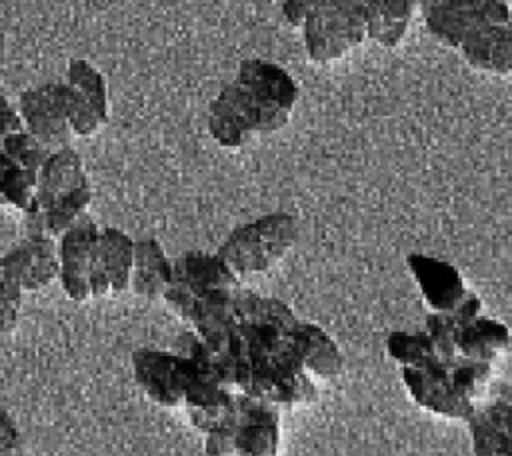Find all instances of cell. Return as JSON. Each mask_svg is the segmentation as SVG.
<instances>
[{
    "label": "cell",
    "instance_id": "obj_5",
    "mask_svg": "<svg viewBox=\"0 0 512 456\" xmlns=\"http://www.w3.org/2000/svg\"><path fill=\"white\" fill-rule=\"evenodd\" d=\"M300 30L306 56L316 64L338 62L366 40L358 0H324Z\"/></svg>",
    "mask_w": 512,
    "mask_h": 456
},
{
    "label": "cell",
    "instance_id": "obj_15",
    "mask_svg": "<svg viewBox=\"0 0 512 456\" xmlns=\"http://www.w3.org/2000/svg\"><path fill=\"white\" fill-rule=\"evenodd\" d=\"M406 266L432 312L456 310L470 292L460 270L442 258L412 252L406 256Z\"/></svg>",
    "mask_w": 512,
    "mask_h": 456
},
{
    "label": "cell",
    "instance_id": "obj_14",
    "mask_svg": "<svg viewBox=\"0 0 512 456\" xmlns=\"http://www.w3.org/2000/svg\"><path fill=\"white\" fill-rule=\"evenodd\" d=\"M238 424L234 456H276L280 450V410L248 394L236 396Z\"/></svg>",
    "mask_w": 512,
    "mask_h": 456
},
{
    "label": "cell",
    "instance_id": "obj_12",
    "mask_svg": "<svg viewBox=\"0 0 512 456\" xmlns=\"http://www.w3.org/2000/svg\"><path fill=\"white\" fill-rule=\"evenodd\" d=\"M0 276L26 292H38L58 280V246L46 236L24 234L2 258Z\"/></svg>",
    "mask_w": 512,
    "mask_h": 456
},
{
    "label": "cell",
    "instance_id": "obj_28",
    "mask_svg": "<svg viewBox=\"0 0 512 456\" xmlns=\"http://www.w3.org/2000/svg\"><path fill=\"white\" fill-rule=\"evenodd\" d=\"M0 456H32V454L24 452V448H18V450H0Z\"/></svg>",
    "mask_w": 512,
    "mask_h": 456
},
{
    "label": "cell",
    "instance_id": "obj_3",
    "mask_svg": "<svg viewBox=\"0 0 512 456\" xmlns=\"http://www.w3.org/2000/svg\"><path fill=\"white\" fill-rule=\"evenodd\" d=\"M298 222L288 212H270L236 226L216 250L224 266L242 282L272 270L296 244Z\"/></svg>",
    "mask_w": 512,
    "mask_h": 456
},
{
    "label": "cell",
    "instance_id": "obj_11",
    "mask_svg": "<svg viewBox=\"0 0 512 456\" xmlns=\"http://www.w3.org/2000/svg\"><path fill=\"white\" fill-rule=\"evenodd\" d=\"M100 226L82 216L58 240V282L64 294L74 302L90 300V270Z\"/></svg>",
    "mask_w": 512,
    "mask_h": 456
},
{
    "label": "cell",
    "instance_id": "obj_1",
    "mask_svg": "<svg viewBox=\"0 0 512 456\" xmlns=\"http://www.w3.org/2000/svg\"><path fill=\"white\" fill-rule=\"evenodd\" d=\"M234 314L250 368L246 394L278 410L314 404L320 386L298 358L294 334L300 320L292 308L276 296L242 286Z\"/></svg>",
    "mask_w": 512,
    "mask_h": 456
},
{
    "label": "cell",
    "instance_id": "obj_4",
    "mask_svg": "<svg viewBox=\"0 0 512 456\" xmlns=\"http://www.w3.org/2000/svg\"><path fill=\"white\" fill-rule=\"evenodd\" d=\"M176 352L184 354L188 362L182 410L186 412L190 426L204 434L230 410L238 392L224 386L212 354L192 330H186L176 338Z\"/></svg>",
    "mask_w": 512,
    "mask_h": 456
},
{
    "label": "cell",
    "instance_id": "obj_24",
    "mask_svg": "<svg viewBox=\"0 0 512 456\" xmlns=\"http://www.w3.org/2000/svg\"><path fill=\"white\" fill-rule=\"evenodd\" d=\"M24 292L0 276V336L8 334L20 316Z\"/></svg>",
    "mask_w": 512,
    "mask_h": 456
},
{
    "label": "cell",
    "instance_id": "obj_26",
    "mask_svg": "<svg viewBox=\"0 0 512 456\" xmlns=\"http://www.w3.org/2000/svg\"><path fill=\"white\" fill-rule=\"evenodd\" d=\"M324 0H284L282 2V16L284 20L294 26V28H300L302 22L306 20V16L316 8L320 6Z\"/></svg>",
    "mask_w": 512,
    "mask_h": 456
},
{
    "label": "cell",
    "instance_id": "obj_29",
    "mask_svg": "<svg viewBox=\"0 0 512 456\" xmlns=\"http://www.w3.org/2000/svg\"><path fill=\"white\" fill-rule=\"evenodd\" d=\"M416 2H420V0H416Z\"/></svg>",
    "mask_w": 512,
    "mask_h": 456
},
{
    "label": "cell",
    "instance_id": "obj_25",
    "mask_svg": "<svg viewBox=\"0 0 512 456\" xmlns=\"http://www.w3.org/2000/svg\"><path fill=\"white\" fill-rule=\"evenodd\" d=\"M454 6L492 24H510L508 0H450Z\"/></svg>",
    "mask_w": 512,
    "mask_h": 456
},
{
    "label": "cell",
    "instance_id": "obj_19",
    "mask_svg": "<svg viewBox=\"0 0 512 456\" xmlns=\"http://www.w3.org/2000/svg\"><path fill=\"white\" fill-rule=\"evenodd\" d=\"M294 342L298 358L310 378H314L316 382H324L342 374L344 354L324 328L300 320Z\"/></svg>",
    "mask_w": 512,
    "mask_h": 456
},
{
    "label": "cell",
    "instance_id": "obj_2",
    "mask_svg": "<svg viewBox=\"0 0 512 456\" xmlns=\"http://www.w3.org/2000/svg\"><path fill=\"white\" fill-rule=\"evenodd\" d=\"M298 84L280 64L242 60L234 78L208 104V132L228 150L282 130L298 104Z\"/></svg>",
    "mask_w": 512,
    "mask_h": 456
},
{
    "label": "cell",
    "instance_id": "obj_22",
    "mask_svg": "<svg viewBox=\"0 0 512 456\" xmlns=\"http://www.w3.org/2000/svg\"><path fill=\"white\" fill-rule=\"evenodd\" d=\"M458 52L472 68L506 78L512 72V24H496L482 30Z\"/></svg>",
    "mask_w": 512,
    "mask_h": 456
},
{
    "label": "cell",
    "instance_id": "obj_23",
    "mask_svg": "<svg viewBox=\"0 0 512 456\" xmlns=\"http://www.w3.org/2000/svg\"><path fill=\"white\" fill-rule=\"evenodd\" d=\"M386 354L402 366H420L430 360L434 354L430 338L424 330L420 332H402L394 330L386 338Z\"/></svg>",
    "mask_w": 512,
    "mask_h": 456
},
{
    "label": "cell",
    "instance_id": "obj_8",
    "mask_svg": "<svg viewBox=\"0 0 512 456\" xmlns=\"http://www.w3.org/2000/svg\"><path fill=\"white\" fill-rule=\"evenodd\" d=\"M16 110L24 130L48 152L70 146L74 136L68 122L62 82H46L24 90Z\"/></svg>",
    "mask_w": 512,
    "mask_h": 456
},
{
    "label": "cell",
    "instance_id": "obj_9",
    "mask_svg": "<svg viewBox=\"0 0 512 456\" xmlns=\"http://www.w3.org/2000/svg\"><path fill=\"white\" fill-rule=\"evenodd\" d=\"M400 376L412 400L436 416L466 422L476 410L454 390L448 366L436 356L420 366H402Z\"/></svg>",
    "mask_w": 512,
    "mask_h": 456
},
{
    "label": "cell",
    "instance_id": "obj_10",
    "mask_svg": "<svg viewBox=\"0 0 512 456\" xmlns=\"http://www.w3.org/2000/svg\"><path fill=\"white\" fill-rule=\"evenodd\" d=\"M132 370L140 390L162 408H182L188 362L176 350L138 348L132 354Z\"/></svg>",
    "mask_w": 512,
    "mask_h": 456
},
{
    "label": "cell",
    "instance_id": "obj_13",
    "mask_svg": "<svg viewBox=\"0 0 512 456\" xmlns=\"http://www.w3.org/2000/svg\"><path fill=\"white\" fill-rule=\"evenodd\" d=\"M132 260L134 240L120 228H100L90 270V298L118 296L126 292L130 288Z\"/></svg>",
    "mask_w": 512,
    "mask_h": 456
},
{
    "label": "cell",
    "instance_id": "obj_16",
    "mask_svg": "<svg viewBox=\"0 0 512 456\" xmlns=\"http://www.w3.org/2000/svg\"><path fill=\"white\" fill-rule=\"evenodd\" d=\"M510 386H502V392L486 406H476L466 420L472 436L474 456H512L510 434Z\"/></svg>",
    "mask_w": 512,
    "mask_h": 456
},
{
    "label": "cell",
    "instance_id": "obj_18",
    "mask_svg": "<svg viewBox=\"0 0 512 456\" xmlns=\"http://www.w3.org/2000/svg\"><path fill=\"white\" fill-rule=\"evenodd\" d=\"M366 38L380 48H396L408 34L416 0H358Z\"/></svg>",
    "mask_w": 512,
    "mask_h": 456
},
{
    "label": "cell",
    "instance_id": "obj_7",
    "mask_svg": "<svg viewBox=\"0 0 512 456\" xmlns=\"http://www.w3.org/2000/svg\"><path fill=\"white\" fill-rule=\"evenodd\" d=\"M50 152L26 130L0 142V206L28 212L34 200L36 176Z\"/></svg>",
    "mask_w": 512,
    "mask_h": 456
},
{
    "label": "cell",
    "instance_id": "obj_27",
    "mask_svg": "<svg viewBox=\"0 0 512 456\" xmlns=\"http://www.w3.org/2000/svg\"><path fill=\"white\" fill-rule=\"evenodd\" d=\"M24 130L22 120L18 116V110L8 102V98L0 92V142L8 138L10 134Z\"/></svg>",
    "mask_w": 512,
    "mask_h": 456
},
{
    "label": "cell",
    "instance_id": "obj_20",
    "mask_svg": "<svg viewBox=\"0 0 512 456\" xmlns=\"http://www.w3.org/2000/svg\"><path fill=\"white\" fill-rule=\"evenodd\" d=\"M510 348V330L504 322L488 316H474L460 322L458 358L490 362L500 366Z\"/></svg>",
    "mask_w": 512,
    "mask_h": 456
},
{
    "label": "cell",
    "instance_id": "obj_6",
    "mask_svg": "<svg viewBox=\"0 0 512 456\" xmlns=\"http://www.w3.org/2000/svg\"><path fill=\"white\" fill-rule=\"evenodd\" d=\"M62 86L72 136L90 138L98 134L110 116L104 74L88 60L74 58L68 62Z\"/></svg>",
    "mask_w": 512,
    "mask_h": 456
},
{
    "label": "cell",
    "instance_id": "obj_21",
    "mask_svg": "<svg viewBox=\"0 0 512 456\" xmlns=\"http://www.w3.org/2000/svg\"><path fill=\"white\" fill-rule=\"evenodd\" d=\"M172 280V260L154 238L134 240V260L130 274V290L144 300L164 296Z\"/></svg>",
    "mask_w": 512,
    "mask_h": 456
},
{
    "label": "cell",
    "instance_id": "obj_17",
    "mask_svg": "<svg viewBox=\"0 0 512 456\" xmlns=\"http://www.w3.org/2000/svg\"><path fill=\"white\" fill-rule=\"evenodd\" d=\"M88 174L80 154L72 146L58 148L46 156L36 176L34 200L28 212H40L48 208L58 198L76 190L82 184H88ZM26 214V212H24Z\"/></svg>",
    "mask_w": 512,
    "mask_h": 456
}]
</instances>
